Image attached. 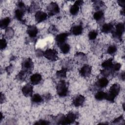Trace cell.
<instances>
[{
  "label": "cell",
  "mask_w": 125,
  "mask_h": 125,
  "mask_svg": "<svg viewBox=\"0 0 125 125\" xmlns=\"http://www.w3.org/2000/svg\"><path fill=\"white\" fill-rule=\"evenodd\" d=\"M43 56L48 60L55 61L58 59V52L56 50L52 49H46L43 53Z\"/></svg>",
  "instance_id": "obj_6"
},
{
  "label": "cell",
  "mask_w": 125,
  "mask_h": 125,
  "mask_svg": "<svg viewBox=\"0 0 125 125\" xmlns=\"http://www.w3.org/2000/svg\"><path fill=\"white\" fill-rule=\"evenodd\" d=\"M25 10L26 8H21L18 7L14 12L15 18L19 21H22V18Z\"/></svg>",
  "instance_id": "obj_15"
},
{
  "label": "cell",
  "mask_w": 125,
  "mask_h": 125,
  "mask_svg": "<svg viewBox=\"0 0 125 125\" xmlns=\"http://www.w3.org/2000/svg\"><path fill=\"white\" fill-rule=\"evenodd\" d=\"M83 31V27L81 25H77L73 26L71 30L70 33L71 34L75 36L81 35Z\"/></svg>",
  "instance_id": "obj_17"
},
{
  "label": "cell",
  "mask_w": 125,
  "mask_h": 125,
  "mask_svg": "<svg viewBox=\"0 0 125 125\" xmlns=\"http://www.w3.org/2000/svg\"><path fill=\"white\" fill-rule=\"evenodd\" d=\"M36 125H48L49 124V123L48 121L44 120H39V121L37 122L36 123H35Z\"/></svg>",
  "instance_id": "obj_37"
},
{
  "label": "cell",
  "mask_w": 125,
  "mask_h": 125,
  "mask_svg": "<svg viewBox=\"0 0 125 125\" xmlns=\"http://www.w3.org/2000/svg\"><path fill=\"white\" fill-rule=\"evenodd\" d=\"M47 14L44 12L42 11H37L35 15V20L38 23L42 22L45 21L47 18Z\"/></svg>",
  "instance_id": "obj_12"
},
{
  "label": "cell",
  "mask_w": 125,
  "mask_h": 125,
  "mask_svg": "<svg viewBox=\"0 0 125 125\" xmlns=\"http://www.w3.org/2000/svg\"><path fill=\"white\" fill-rule=\"evenodd\" d=\"M117 2L118 4L123 7V8H124V6H125V1H121V0H118L117 1Z\"/></svg>",
  "instance_id": "obj_41"
},
{
  "label": "cell",
  "mask_w": 125,
  "mask_h": 125,
  "mask_svg": "<svg viewBox=\"0 0 125 125\" xmlns=\"http://www.w3.org/2000/svg\"><path fill=\"white\" fill-rule=\"evenodd\" d=\"M27 33L30 38H35L38 33V29L35 25H29L27 27Z\"/></svg>",
  "instance_id": "obj_14"
},
{
  "label": "cell",
  "mask_w": 125,
  "mask_h": 125,
  "mask_svg": "<svg viewBox=\"0 0 125 125\" xmlns=\"http://www.w3.org/2000/svg\"><path fill=\"white\" fill-rule=\"evenodd\" d=\"M98 32L96 30H92L88 33V37L90 40H95L98 36Z\"/></svg>",
  "instance_id": "obj_33"
},
{
  "label": "cell",
  "mask_w": 125,
  "mask_h": 125,
  "mask_svg": "<svg viewBox=\"0 0 125 125\" xmlns=\"http://www.w3.org/2000/svg\"><path fill=\"white\" fill-rule=\"evenodd\" d=\"M91 67L87 64L84 65L80 70V74L83 77L89 76L91 72Z\"/></svg>",
  "instance_id": "obj_10"
},
{
  "label": "cell",
  "mask_w": 125,
  "mask_h": 125,
  "mask_svg": "<svg viewBox=\"0 0 125 125\" xmlns=\"http://www.w3.org/2000/svg\"><path fill=\"white\" fill-rule=\"evenodd\" d=\"M6 46H7V42H6V40L4 38L1 39L0 40V49L1 50L4 49L6 48Z\"/></svg>",
  "instance_id": "obj_35"
},
{
  "label": "cell",
  "mask_w": 125,
  "mask_h": 125,
  "mask_svg": "<svg viewBox=\"0 0 125 125\" xmlns=\"http://www.w3.org/2000/svg\"><path fill=\"white\" fill-rule=\"evenodd\" d=\"M43 53H44V52H43L41 49H38L36 50V55L37 57H41V56H43Z\"/></svg>",
  "instance_id": "obj_39"
},
{
  "label": "cell",
  "mask_w": 125,
  "mask_h": 125,
  "mask_svg": "<svg viewBox=\"0 0 125 125\" xmlns=\"http://www.w3.org/2000/svg\"><path fill=\"white\" fill-rule=\"evenodd\" d=\"M22 70L30 73L34 67V63L31 59L28 58L24 59L22 62Z\"/></svg>",
  "instance_id": "obj_5"
},
{
  "label": "cell",
  "mask_w": 125,
  "mask_h": 125,
  "mask_svg": "<svg viewBox=\"0 0 125 125\" xmlns=\"http://www.w3.org/2000/svg\"><path fill=\"white\" fill-rule=\"evenodd\" d=\"M14 34V31L11 27H8L5 29V36L7 39H11Z\"/></svg>",
  "instance_id": "obj_26"
},
{
  "label": "cell",
  "mask_w": 125,
  "mask_h": 125,
  "mask_svg": "<svg viewBox=\"0 0 125 125\" xmlns=\"http://www.w3.org/2000/svg\"><path fill=\"white\" fill-rule=\"evenodd\" d=\"M43 101V98L39 94H35L31 97V101L35 104H39Z\"/></svg>",
  "instance_id": "obj_21"
},
{
  "label": "cell",
  "mask_w": 125,
  "mask_h": 125,
  "mask_svg": "<svg viewBox=\"0 0 125 125\" xmlns=\"http://www.w3.org/2000/svg\"><path fill=\"white\" fill-rule=\"evenodd\" d=\"M10 21L11 20L9 17L3 18L0 21V27L2 29H6L8 27V25Z\"/></svg>",
  "instance_id": "obj_22"
},
{
  "label": "cell",
  "mask_w": 125,
  "mask_h": 125,
  "mask_svg": "<svg viewBox=\"0 0 125 125\" xmlns=\"http://www.w3.org/2000/svg\"><path fill=\"white\" fill-rule=\"evenodd\" d=\"M121 87L118 83L113 84L110 88L108 93H106L105 99L107 101L113 102L120 91Z\"/></svg>",
  "instance_id": "obj_1"
},
{
  "label": "cell",
  "mask_w": 125,
  "mask_h": 125,
  "mask_svg": "<svg viewBox=\"0 0 125 125\" xmlns=\"http://www.w3.org/2000/svg\"><path fill=\"white\" fill-rule=\"evenodd\" d=\"M51 95L49 93H47L44 96V98L46 101H47V100H49L51 99Z\"/></svg>",
  "instance_id": "obj_42"
},
{
  "label": "cell",
  "mask_w": 125,
  "mask_h": 125,
  "mask_svg": "<svg viewBox=\"0 0 125 125\" xmlns=\"http://www.w3.org/2000/svg\"><path fill=\"white\" fill-rule=\"evenodd\" d=\"M117 50V46L115 45H110L107 49V53L109 54L112 55L114 54Z\"/></svg>",
  "instance_id": "obj_32"
},
{
  "label": "cell",
  "mask_w": 125,
  "mask_h": 125,
  "mask_svg": "<svg viewBox=\"0 0 125 125\" xmlns=\"http://www.w3.org/2000/svg\"><path fill=\"white\" fill-rule=\"evenodd\" d=\"M85 101V97L81 94L77 95L75 96L72 101L73 104L76 106L78 107L82 105Z\"/></svg>",
  "instance_id": "obj_8"
},
{
  "label": "cell",
  "mask_w": 125,
  "mask_h": 125,
  "mask_svg": "<svg viewBox=\"0 0 125 125\" xmlns=\"http://www.w3.org/2000/svg\"><path fill=\"white\" fill-rule=\"evenodd\" d=\"M83 3L82 0H77L75 2V3L71 5L70 8V13L71 15L75 16L77 15L79 11L80 6Z\"/></svg>",
  "instance_id": "obj_9"
},
{
  "label": "cell",
  "mask_w": 125,
  "mask_h": 125,
  "mask_svg": "<svg viewBox=\"0 0 125 125\" xmlns=\"http://www.w3.org/2000/svg\"><path fill=\"white\" fill-rule=\"evenodd\" d=\"M125 31L124 23L120 22L118 23L115 27V30L113 31V37L117 40H121L122 39V36Z\"/></svg>",
  "instance_id": "obj_4"
},
{
  "label": "cell",
  "mask_w": 125,
  "mask_h": 125,
  "mask_svg": "<svg viewBox=\"0 0 125 125\" xmlns=\"http://www.w3.org/2000/svg\"><path fill=\"white\" fill-rule=\"evenodd\" d=\"M39 8V5L38 4V3L35 2H32V3L31 4L30 6L29 7L28 11L29 12H34L35 11H36V10L37 9H38Z\"/></svg>",
  "instance_id": "obj_31"
},
{
  "label": "cell",
  "mask_w": 125,
  "mask_h": 125,
  "mask_svg": "<svg viewBox=\"0 0 125 125\" xmlns=\"http://www.w3.org/2000/svg\"><path fill=\"white\" fill-rule=\"evenodd\" d=\"M75 57L76 59L78 61L83 62L86 60V56L82 52H78L75 54Z\"/></svg>",
  "instance_id": "obj_29"
},
{
  "label": "cell",
  "mask_w": 125,
  "mask_h": 125,
  "mask_svg": "<svg viewBox=\"0 0 125 125\" xmlns=\"http://www.w3.org/2000/svg\"><path fill=\"white\" fill-rule=\"evenodd\" d=\"M61 52L63 54L68 53L70 49V45L67 43H63L59 45Z\"/></svg>",
  "instance_id": "obj_23"
},
{
  "label": "cell",
  "mask_w": 125,
  "mask_h": 125,
  "mask_svg": "<svg viewBox=\"0 0 125 125\" xmlns=\"http://www.w3.org/2000/svg\"><path fill=\"white\" fill-rule=\"evenodd\" d=\"M28 74V73L26 72V71L21 70L17 75L16 78L20 81H23L26 79V77L27 76V74Z\"/></svg>",
  "instance_id": "obj_25"
},
{
  "label": "cell",
  "mask_w": 125,
  "mask_h": 125,
  "mask_svg": "<svg viewBox=\"0 0 125 125\" xmlns=\"http://www.w3.org/2000/svg\"><path fill=\"white\" fill-rule=\"evenodd\" d=\"M2 118H3V115L2 114V113H1V117H0V121H1L2 120Z\"/></svg>",
  "instance_id": "obj_45"
},
{
  "label": "cell",
  "mask_w": 125,
  "mask_h": 125,
  "mask_svg": "<svg viewBox=\"0 0 125 125\" xmlns=\"http://www.w3.org/2000/svg\"><path fill=\"white\" fill-rule=\"evenodd\" d=\"M77 118V115L73 112L69 113L66 116H62L57 120L58 124L61 125H69L73 123Z\"/></svg>",
  "instance_id": "obj_2"
},
{
  "label": "cell",
  "mask_w": 125,
  "mask_h": 125,
  "mask_svg": "<svg viewBox=\"0 0 125 125\" xmlns=\"http://www.w3.org/2000/svg\"><path fill=\"white\" fill-rule=\"evenodd\" d=\"M47 10L48 12V15L50 16H52L59 13L60 7L57 3L52 2L47 6Z\"/></svg>",
  "instance_id": "obj_7"
},
{
  "label": "cell",
  "mask_w": 125,
  "mask_h": 125,
  "mask_svg": "<svg viewBox=\"0 0 125 125\" xmlns=\"http://www.w3.org/2000/svg\"><path fill=\"white\" fill-rule=\"evenodd\" d=\"M121 67V64L119 63H116L114 64H113L111 66V67L110 68L112 73L116 72V71H119L120 68Z\"/></svg>",
  "instance_id": "obj_30"
},
{
  "label": "cell",
  "mask_w": 125,
  "mask_h": 125,
  "mask_svg": "<svg viewBox=\"0 0 125 125\" xmlns=\"http://www.w3.org/2000/svg\"><path fill=\"white\" fill-rule=\"evenodd\" d=\"M113 29V25L111 23H105L103 25L101 31L104 33H108L112 31Z\"/></svg>",
  "instance_id": "obj_19"
},
{
  "label": "cell",
  "mask_w": 125,
  "mask_h": 125,
  "mask_svg": "<svg viewBox=\"0 0 125 125\" xmlns=\"http://www.w3.org/2000/svg\"><path fill=\"white\" fill-rule=\"evenodd\" d=\"M49 31L51 33H55L57 32V30L55 25H51L49 28Z\"/></svg>",
  "instance_id": "obj_38"
},
{
  "label": "cell",
  "mask_w": 125,
  "mask_h": 125,
  "mask_svg": "<svg viewBox=\"0 0 125 125\" xmlns=\"http://www.w3.org/2000/svg\"><path fill=\"white\" fill-rule=\"evenodd\" d=\"M33 89V88L32 85L29 83H27L22 87L21 91L23 95L25 97H29L32 95Z\"/></svg>",
  "instance_id": "obj_11"
},
{
  "label": "cell",
  "mask_w": 125,
  "mask_h": 125,
  "mask_svg": "<svg viewBox=\"0 0 125 125\" xmlns=\"http://www.w3.org/2000/svg\"><path fill=\"white\" fill-rule=\"evenodd\" d=\"M13 70V66L12 65H9L6 68V70L7 72L8 73H10Z\"/></svg>",
  "instance_id": "obj_40"
},
{
  "label": "cell",
  "mask_w": 125,
  "mask_h": 125,
  "mask_svg": "<svg viewBox=\"0 0 125 125\" xmlns=\"http://www.w3.org/2000/svg\"><path fill=\"white\" fill-rule=\"evenodd\" d=\"M124 118L122 116H120L118 118H117L116 119H115L113 121V124H118L120 122H122V121H124Z\"/></svg>",
  "instance_id": "obj_36"
},
{
  "label": "cell",
  "mask_w": 125,
  "mask_h": 125,
  "mask_svg": "<svg viewBox=\"0 0 125 125\" xmlns=\"http://www.w3.org/2000/svg\"><path fill=\"white\" fill-rule=\"evenodd\" d=\"M42 76L39 73H35L30 77V82L33 85L39 84L42 81Z\"/></svg>",
  "instance_id": "obj_18"
},
{
  "label": "cell",
  "mask_w": 125,
  "mask_h": 125,
  "mask_svg": "<svg viewBox=\"0 0 125 125\" xmlns=\"http://www.w3.org/2000/svg\"><path fill=\"white\" fill-rule=\"evenodd\" d=\"M93 3L95 7L97 9H98V11L101 10L100 8L104 5V3L102 1L95 0V1H93Z\"/></svg>",
  "instance_id": "obj_34"
},
{
  "label": "cell",
  "mask_w": 125,
  "mask_h": 125,
  "mask_svg": "<svg viewBox=\"0 0 125 125\" xmlns=\"http://www.w3.org/2000/svg\"><path fill=\"white\" fill-rule=\"evenodd\" d=\"M93 18L98 23H102L104 21V13L102 10H98L94 13Z\"/></svg>",
  "instance_id": "obj_16"
},
{
  "label": "cell",
  "mask_w": 125,
  "mask_h": 125,
  "mask_svg": "<svg viewBox=\"0 0 125 125\" xmlns=\"http://www.w3.org/2000/svg\"><path fill=\"white\" fill-rule=\"evenodd\" d=\"M68 35L69 34L67 33H62L56 36L55 40L59 46L65 42Z\"/></svg>",
  "instance_id": "obj_13"
},
{
  "label": "cell",
  "mask_w": 125,
  "mask_h": 125,
  "mask_svg": "<svg viewBox=\"0 0 125 125\" xmlns=\"http://www.w3.org/2000/svg\"><path fill=\"white\" fill-rule=\"evenodd\" d=\"M67 70L64 68H63L60 70H58L56 72V76L58 78L60 79H63L65 78L66 77V72Z\"/></svg>",
  "instance_id": "obj_24"
},
{
  "label": "cell",
  "mask_w": 125,
  "mask_h": 125,
  "mask_svg": "<svg viewBox=\"0 0 125 125\" xmlns=\"http://www.w3.org/2000/svg\"><path fill=\"white\" fill-rule=\"evenodd\" d=\"M108 84V80L105 77H103L98 80L96 83V85L100 88L106 87Z\"/></svg>",
  "instance_id": "obj_20"
},
{
  "label": "cell",
  "mask_w": 125,
  "mask_h": 125,
  "mask_svg": "<svg viewBox=\"0 0 125 125\" xmlns=\"http://www.w3.org/2000/svg\"><path fill=\"white\" fill-rule=\"evenodd\" d=\"M57 92L60 97H65L68 94V85L66 82L63 80L60 81L57 85Z\"/></svg>",
  "instance_id": "obj_3"
},
{
  "label": "cell",
  "mask_w": 125,
  "mask_h": 125,
  "mask_svg": "<svg viewBox=\"0 0 125 125\" xmlns=\"http://www.w3.org/2000/svg\"><path fill=\"white\" fill-rule=\"evenodd\" d=\"M105 96H106V93L102 91H98L95 95V98L98 101H102L105 99Z\"/></svg>",
  "instance_id": "obj_27"
},
{
  "label": "cell",
  "mask_w": 125,
  "mask_h": 125,
  "mask_svg": "<svg viewBox=\"0 0 125 125\" xmlns=\"http://www.w3.org/2000/svg\"><path fill=\"white\" fill-rule=\"evenodd\" d=\"M121 78L123 81H124V80H125V72H123L122 73H121Z\"/></svg>",
  "instance_id": "obj_44"
},
{
  "label": "cell",
  "mask_w": 125,
  "mask_h": 125,
  "mask_svg": "<svg viewBox=\"0 0 125 125\" xmlns=\"http://www.w3.org/2000/svg\"><path fill=\"white\" fill-rule=\"evenodd\" d=\"M4 100H5L4 95L2 93H1V94H0V103H1V104L3 103Z\"/></svg>",
  "instance_id": "obj_43"
},
{
  "label": "cell",
  "mask_w": 125,
  "mask_h": 125,
  "mask_svg": "<svg viewBox=\"0 0 125 125\" xmlns=\"http://www.w3.org/2000/svg\"><path fill=\"white\" fill-rule=\"evenodd\" d=\"M113 60L112 59L110 58L109 59L105 61H104L102 63V66L104 67V68H109L111 67V66L113 64L112 62Z\"/></svg>",
  "instance_id": "obj_28"
}]
</instances>
